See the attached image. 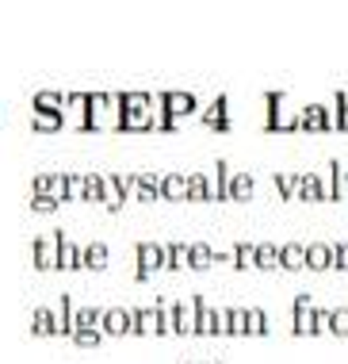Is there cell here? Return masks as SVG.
Here are the masks:
<instances>
[{"instance_id": "obj_1", "label": "cell", "mask_w": 348, "mask_h": 364, "mask_svg": "<svg viewBox=\"0 0 348 364\" xmlns=\"http://www.w3.org/2000/svg\"><path fill=\"white\" fill-rule=\"evenodd\" d=\"M115 123H119V96L112 92H92L88 96V112H85V119L77 123L81 131H115Z\"/></svg>"}, {"instance_id": "obj_2", "label": "cell", "mask_w": 348, "mask_h": 364, "mask_svg": "<svg viewBox=\"0 0 348 364\" xmlns=\"http://www.w3.org/2000/svg\"><path fill=\"white\" fill-rule=\"evenodd\" d=\"M298 112H303V107H287L283 92H272V96H268V119H264V127L272 134H295L298 131Z\"/></svg>"}, {"instance_id": "obj_3", "label": "cell", "mask_w": 348, "mask_h": 364, "mask_svg": "<svg viewBox=\"0 0 348 364\" xmlns=\"http://www.w3.org/2000/svg\"><path fill=\"white\" fill-rule=\"evenodd\" d=\"M298 131H303V134H325V131H337V107L306 104L303 112H298Z\"/></svg>"}, {"instance_id": "obj_4", "label": "cell", "mask_w": 348, "mask_h": 364, "mask_svg": "<svg viewBox=\"0 0 348 364\" xmlns=\"http://www.w3.org/2000/svg\"><path fill=\"white\" fill-rule=\"evenodd\" d=\"M161 269H165V245L161 242H138L134 245V277L149 280Z\"/></svg>"}, {"instance_id": "obj_5", "label": "cell", "mask_w": 348, "mask_h": 364, "mask_svg": "<svg viewBox=\"0 0 348 364\" xmlns=\"http://www.w3.org/2000/svg\"><path fill=\"white\" fill-rule=\"evenodd\" d=\"M291 333L295 338H310V333H317V307L310 295H298L295 307H291Z\"/></svg>"}, {"instance_id": "obj_6", "label": "cell", "mask_w": 348, "mask_h": 364, "mask_svg": "<svg viewBox=\"0 0 348 364\" xmlns=\"http://www.w3.org/2000/svg\"><path fill=\"white\" fill-rule=\"evenodd\" d=\"M31 257H35V269L38 272L58 269V230L54 234H38L35 245H31Z\"/></svg>"}, {"instance_id": "obj_7", "label": "cell", "mask_w": 348, "mask_h": 364, "mask_svg": "<svg viewBox=\"0 0 348 364\" xmlns=\"http://www.w3.org/2000/svg\"><path fill=\"white\" fill-rule=\"evenodd\" d=\"M131 184H134V200L138 203H157L161 200V176L157 173L138 169V173H131Z\"/></svg>"}, {"instance_id": "obj_8", "label": "cell", "mask_w": 348, "mask_h": 364, "mask_svg": "<svg viewBox=\"0 0 348 364\" xmlns=\"http://www.w3.org/2000/svg\"><path fill=\"white\" fill-rule=\"evenodd\" d=\"M54 230H58V226H54ZM58 269H62V272L85 269V250L77 242H69L65 230H58Z\"/></svg>"}, {"instance_id": "obj_9", "label": "cell", "mask_w": 348, "mask_h": 364, "mask_svg": "<svg viewBox=\"0 0 348 364\" xmlns=\"http://www.w3.org/2000/svg\"><path fill=\"white\" fill-rule=\"evenodd\" d=\"M153 104L165 107V112L176 115V119H184V115H195V96H192V92H157Z\"/></svg>"}, {"instance_id": "obj_10", "label": "cell", "mask_w": 348, "mask_h": 364, "mask_svg": "<svg viewBox=\"0 0 348 364\" xmlns=\"http://www.w3.org/2000/svg\"><path fill=\"white\" fill-rule=\"evenodd\" d=\"M131 318H134V326H131L134 338H153V333H165V330H161V314H157V307H134V311H131Z\"/></svg>"}, {"instance_id": "obj_11", "label": "cell", "mask_w": 348, "mask_h": 364, "mask_svg": "<svg viewBox=\"0 0 348 364\" xmlns=\"http://www.w3.org/2000/svg\"><path fill=\"white\" fill-rule=\"evenodd\" d=\"M54 314H58V338H73V330H77V307H73V295H69V291L58 295Z\"/></svg>"}, {"instance_id": "obj_12", "label": "cell", "mask_w": 348, "mask_h": 364, "mask_svg": "<svg viewBox=\"0 0 348 364\" xmlns=\"http://www.w3.org/2000/svg\"><path fill=\"white\" fill-rule=\"evenodd\" d=\"M99 326H104L107 338H126V333H131V326H134V318H131V311H126V307H107Z\"/></svg>"}, {"instance_id": "obj_13", "label": "cell", "mask_w": 348, "mask_h": 364, "mask_svg": "<svg viewBox=\"0 0 348 364\" xmlns=\"http://www.w3.org/2000/svg\"><path fill=\"white\" fill-rule=\"evenodd\" d=\"M306 269L310 272L333 269V242H310L306 245Z\"/></svg>"}, {"instance_id": "obj_14", "label": "cell", "mask_w": 348, "mask_h": 364, "mask_svg": "<svg viewBox=\"0 0 348 364\" xmlns=\"http://www.w3.org/2000/svg\"><path fill=\"white\" fill-rule=\"evenodd\" d=\"M31 192L38 196H58L65 203V173H38L31 181Z\"/></svg>"}, {"instance_id": "obj_15", "label": "cell", "mask_w": 348, "mask_h": 364, "mask_svg": "<svg viewBox=\"0 0 348 364\" xmlns=\"http://www.w3.org/2000/svg\"><path fill=\"white\" fill-rule=\"evenodd\" d=\"M199 119H203L207 131H230V107H226V96H218V100L207 107Z\"/></svg>"}, {"instance_id": "obj_16", "label": "cell", "mask_w": 348, "mask_h": 364, "mask_svg": "<svg viewBox=\"0 0 348 364\" xmlns=\"http://www.w3.org/2000/svg\"><path fill=\"white\" fill-rule=\"evenodd\" d=\"M161 200H187V173L180 169H173V173H165L161 176Z\"/></svg>"}, {"instance_id": "obj_17", "label": "cell", "mask_w": 348, "mask_h": 364, "mask_svg": "<svg viewBox=\"0 0 348 364\" xmlns=\"http://www.w3.org/2000/svg\"><path fill=\"white\" fill-rule=\"evenodd\" d=\"M214 200V184L207 181V173H187V203H207Z\"/></svg>"}, {"instance_id": "obj_18", "label": "cell", "mask_w": 348, "mask_h": 364, "mask_svg": "<svg viewBox=\"0 0 348 364\" xmlns=\"http://www.w3.org/2000/svg\"><path fill=\"white\" fill-rule=\"evenodd\" d=\"M31 333H38V338H58V314H54V307H38L31 314Z\"/></svg>"}, {"instance_id": "obj_19", "label": "cell", "mask_w": 348, "mask_h": 364, "mask_svg": "<svg viewBox=\"0 0 348 364\" xmlns=\"http://www.w3.org/2000/svg\"><path fill=\"white\" fill-rule=\"evenodd\" d=\"M280 269H287V272L306 269V245H298V242L280 245Z\"/></svg>"}, {"instance_id": "obj_20", "label": "cell", "mask_w": 348, "mask_h": 364, "mask_svg": "<svg viewBox=\"0 0 348 364\" xmlns=\"http://www.w3.org/2000/svg\"><path fill=\"white\" fill-rule=\"evenodd\" d=\"M222 333H230V338H241V333H249V311L226 307V311H222Z\"/></svg>"}, {"instance_id": "obj_21", "label": "cell", "mask_w": 348, "mask_h": 364, "mask_svg": "<svg viewBox=\"0 0 348 364\" xmlns=\"http://www.w3.org/2000/svg\"><path fill=\"white\" fill-rule=\"evenodd\" d=\"M161 245H165V269L168 272L187 269V250H192V245H184V242H161Z\"/></svg>"}, {"instance_id": "obj_22", "label": "cell", "mask_w": 348, "mask_h": 364, "mask_svg": "<svg viewBox=\"0 0 348 364\" xmlns=\"http://www.w3.org/2000/svg\"><path fill=\"white\" fill-rule=\"evenodd\" d=\"M253 188H256L253 173H234V176H230V200L249 203V200H253Z\"/></svg>"}, {"instance_id": "obj_23", "label": "cell", "mask_w": 348, "mask_h": 364, "mask_svg": "<svg viewBox=\"0 0 348 364\" xmlns=\"http://www.w3.org/2000/svg\"><path fill=\"white\" fill-rule=\"evenodd\" d=\"M230 161H214V203H226L230 200Z\"/></svg>"}, {"instance_id": "obj_24", "label": "cell", "mask_w": 348, "mask_h": 364, "mask_svg": "<svg viewBox=\"0 0 348 364\" xmlns=\"http://www.w3.org/2000/svg\"><path fill=\"white\" fill-rule=\"evenodd\" d=\"M195 333H203V338L222 333V311H211V307L203 303V307H199V326H195Z\"/></svg>"}, {"instance_id": "obj_25", "label": "cell", "mask_w": 348, "mask_h": 364, "mask_svg": "<svg viewBox=\"0 0 348 364\" xmlns=\"http://www.w3.org/2000/svg\"><path fill=\"white\" fill-rule=\"evenodd\" d=\"M211 264H214V250H211V245L195 242L192 250H187V269H195V272H207Z\"/></svg>"}, {"instance_id": "obj_26", "label": "cell", "mask_w": 348, "mask_h": 364, "mask_svg": "<svg viewBox=\"0 0 348 364\" xmlns=\"http://www.w3.org/2000/svg\"><path fill=\"white\" fill-rule=\"evenodd\" d=\"M272 181H276V188H280V200H298V188H303V173H276Z\"/></svg>"}, {"instance_id": "obj_27", "label": "cell", "mask_w": 348, "mask_h": 364, "mask_svg": "<svg viewBox=\"0 0 348 364\" xmlns=\"http://www.w3.org/2000/svg\"><path fill=\"white\" fill-rule=\"evenodd\" d=\"M104 338H107L104 326H77V330H73V346H77V349H96Z\"/></svg>"}, {"instance_id": "obj_28", "label": "cell", "mask_w": 348, "mask_h": 364, "mask_svg": "<svg viewBox=\"0 0 348 364\" xmlns=\"http://www.w3.org/2000/svg\"><path fill=\"white\" fill-rule=\"evenodd\" d=\"M256 269H264V272H276V269H280V245H272V242H261V245H256Z\"/></svg>"}, {"instance_id": "obj_29", "label": "cell", "mask_w": 348, "mask_h": 364, "mask_svg": "<svg viewBox=\"0 0 348 364\" xmlns=\"http://www.w3.org/2000/svg\"><path fill=\"white\" fill-rule=\"evenodd\" d=\"M330 181H333V200L344 203L348 200V169L341 161H330Z\"/></svg>"}, {"instance_id": "obj_30", "label": "cell", "mask_w": 348, "mask_h": 364, "mask_svg": "<svg viewBox=\"0 0 348 364\" xmlns=\"http://www.w3.org/2000/svg\"><path fill=\"white\" fill-rule=\"evenodd\" d=\"M62 112H35L31 115V127H35V131L38 134H54V131H62Z\"/></svg>"}, {"instance_id": "obj_31", "label": "cell", "mask_w": 348, "mask_h": 364, "mask_svg": "<svg viewBox=\"0 0 348 364\" xmlns=\"http://www.w3.org/2000/svg\"><path fill=\"white\" fill-rule=\"evenodd\" d=\"M230 257H234V261H230L234 269H256V245H253V242H237Z\"/></svg>"}, {"instance_id": "obj_32", "label": "cell", "mask_w": 348, "mask_h": 364, "mask_svg": "<svg viewBox=\"0 0 348 364\" xmlns=\"http://www.w3.org/2000/svg\"><path fill=\"white\" fill-rule=\"evenodd\" d=\"M85 269H92V272H104L107 269V245L104 242L85 245Z\"/></svg>"}, {"instance_id": "obj_33", "label": "cell", "mask_w": 348, "mask_h": 364, "mask_svg": "<svg viewBox=\"0 0 348 364\" xmlns=\"http://www.w3.org/2000/svg\"><path fill=\"white\" fill-rule=\"evenodd\" d=\"M31 112H65V96L62 92H38Z\"/></svg>"}, {"instance_id": "obj_34", "label": "cell", "mask_w": 348, "mask_h": 364, "mask_svg": "<svg viewBox=\"0 0 348 364\" xmlns=\"http://www.w3.org/2000/svg\"><path fill=\"white\" fill-rule=\"evenodd\" d=\"M85 173H65V203H77L85 200Z\"/></svg>"}, {"instance_id": "obj_35", "label": "cell", "mask_w": 348, "mask_h": 364, "mask_svg": "<svg viewBox=\"0 0 348 364\" xmlns=\"http://www.w3.org/2000/svg\"><path fill=\"white\" fill-rule=\"evenodd\" d=\"M85 200L88 203H104V173H85Z\"/></svg>"}, {"instance_id": "obj_36", "label": "cell", "mask_w": 348, "mask_h": 364, "mask_svg": "<svg viewBox=\"0 0 348 364\" xmlns=\"http://www.w3.org/2000/svg\"><path fill=\"white\" fill-rule=\"evenodd\" d=\"M249 333L256 338H268V314L261 307H249Z\"/></svg>"}, {"instance_id": "obj_37", "label": "cell", "mask_w": 348, "mask_h": 364, "mask_svg": "<svg viewBox=\"0 0 348 364\" xmlns=\"http://www.w3.org/2000/svg\"><path fill=\"white\" fill-rule=\"evenodd\" d=\"M104 322V307H77V326H99Z\"/></svg>"}, {"instance_id": "obj_38", "label": "cell", "mask_w": 348, "mask_h": 364, "mask_svg": "<svg viewBox=\"0 0 348 364\" xmlns=\"http://www.w3.org/2000/svg\"><path fill=\"white\" fill-rule=\"evenodd\" d=\"M62 208V200H58V196H38V192H31V211H58Z\"/></svg>"}, {"instance_id": "obj_39", "label": "cell", "mask_w": 348, "mask_h": 364, "mask_svg": "<svg viewBox=\"0 0 348 364\" xmlns=\"http://www.w3.org/2000/svg\"><path fill=\"white\" fill-rule=\"evenodd\" d=\"M333 338H348V307H333Z\"/></svg>"}, {"instance_id": "obj_40", "label": "cell", "mask_w": 348, "mask_h": 364, "mask_svg": "<svg viewBox=\"0 0 348 364\" xmlns=\"http://www.w3.org/2000/svg\"><path fill=\"white\" fill-rule=\"evenodd\" d=\"M333 269L348 272V242H333Z\"/></svg>"}, {"instance_id": "obj_41", "label": "cell", "mask_w": 348, "mask_h": 364, "mask_svg": "<svg viewBox=\"0 0 348 364\" xmlns=\"http://www.w3.org/2000/svg\"><path fill=\"white\" fill-rule=\"evenodd\" d=\"M337 131H348V96L337 92Z\"/></svg>"}, {"instance_id": "obj_42", "label": "cell", "mask_w": 348, "mask_h": 364, "mask_svg": "<svg viewBox=\"0 0 348 364\" xmlns=\"http://www.w3.org/2000/svg\"><path fill=\"white\" fill-rule=\"evenodd\" d=\"M214 364H218V360H214Z\"/></svg>"}]
</instances>
